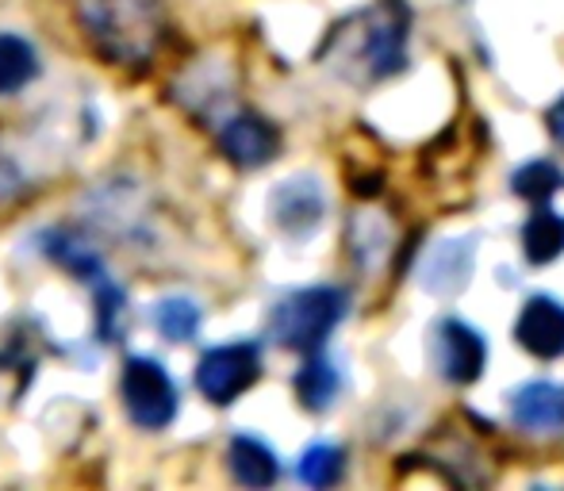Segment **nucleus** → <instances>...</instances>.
Listing matches in <instances>:
<instances>
[{
	"label": "nucleus",
	"mask_w": 564,
	"mask_h": 491,
	"mask_svg": "<svg viewBox=\"0 0 564 491\" xmlns=\"http://www.w3.org/2000/svg\"><path fill=\"white\" fill-rule=\"evenodd\" d=\"M411 8L403 0H377L330 39V66L354 85H377L408 66Z\"/></svg>",
	"instance_id": "f257e3e1"
},
{
	"label": "nucleus",
	"mask_w": 564,
	"mask_h": 491,
	"mask_svg": "<svg viewBox=\"0 0 564 491\" xmlns=\"http://www.w3.org/2000/svg\"><path fill=\"white\" fill-rule=\"evenodd\" d=\"M77 23L105 62L139 69L162 51L170 12L165 0H77Z\"/></svg>",
	"instance_id": "f03ea898"
},
{
	"label": "nucleus",
	"mask_w": 564,
	"mask_h": 491,
	"mask_svg": "<svg viewBox=\"0 0 564 491\" xmlns=\"http://www.w3.org/2000/svg\"><path fill=\"white\" fill-rule=\"evenodd\" d=\"M346 292L335 284H315V288H300L284 296L269 315V335L276 346L292 353H315L323 350L335 327L346 319Z\"/></svg>",
	"instance_id": "7ed1b4c3"
},
{
	"label": "nucleus",
	"mask_w": 564,
	"mask_h": 491,
	"mask_svg": "<svg viewBox=\"0 0 564 491\" xmlns=\"http://www.w3.org/2000/svg\"><path fill=\"white\" fill-rule=\"evenodd\" d=\"M82 211H85L82 219L93 231L119 242H142L150 231V219H154L150 193L131 177H112L93 185L82 196Z\"/></svg>",
	"instance_id": "20e7f679"
},
{
	"label": "nucleus",
	"mask_w": 564,
	"mask_h": 491,
	"mask_svg": "<svg viewBox=\"0 0 564 491\" xmlns=\"http://www.w3.org/2000/svg\"><path fill=\"white\" fill-rule=\"evenodd\" d=\"M119 403H123L127 418H131L139 430L158 434L177 418L181 392L162 361L127 358L123 372H119Z\"/></svg>",
	"instance_id": "39448f33"
},
{
	"label": "nucleus",
	"mask_w": 564,
	"mask_h": 491,
	"mask_svg": "<svg viewBox=\"0 0 564 491\" xmlns=\"http://www.w3.org/2000/svg\"><path fill=\"white\" fill-rule=\"evenodd\" d=\"M261 377V350L253 342H230L208 350L196 361V388L208 403L227 407L246 395Z\"/></svg>",
	"instance_id": "423d86ee"
},
{
	"label": "nucleus",
	"mask_w": 564,
	"mask_h": 491,
	"mask_svg": "<svg viewBox=\"0 0 564 491\" xmlns=\"http://www.w3.org/2000/svg\"><path fill=\"white\" fill-rule=\"evenodd\" d=\"M327 216V196L315 177H289L269 193V219L289 239H307Z\"/></svg>",
	"instance_id": "0eeeda50"
},
{
	"label": "nucleus",
	"mask_w": 564,
	"mask_h": 491,
	"mask_svg": "<svg viewBox=\"0 0 564 491\" xmlns=\"http://www.w3.org/2000/svg\"><path fill=\"white\" fill-rule=\"evenodd\" d=\"M484 365H488V346L480 330L460 319H442L434 327V369L449 384H476L484 377Z\"/></svg>",
	"instance_id": "6e6552de"
},
{
	"label": "nucleus",
	"mask_w": 564,
	"mask_h": 491,
	"mask_svg": "<svg viewBox=\"0 0 564 491\" xmlns=\"http://www.w3.org/2000/svg\"><path fill=\"white\" fill-rule=\"evenodd\" d=\"M219 150L238 170H261L281 154V131L258 112H235L219 123Z\"/></svg>",
	"instance_id": "1a4fd4ad"
},
{
	"label": "nucleus",
	"mask_w": 564,
	"mask_h": 491,
	"mask_svg": "<svg viewBox=\"0 0 564 491\" xmlns=\"http://www.w3.org/2000/svg\"><path fill=\"white\" fill-rule=\"evenodd\" d=\"M39 250L46 253V261L66 269V273L82 284H97L108 276L97 239H93L89 231H82V227H51V231H43V239H39Z\"/></svg>",
	"instance_id": "9d476101"
},
{
	"label": "nucleus",
	"mask_w": 564,
	"mask_h": 491,
	"mask_svg": "<svg viewBox=\"0 0 564 491\" xmlns=\"http://www.w3.org/2000/svg\"><path fill=\"white\" fill-rule=\"evenodd\" d=\"M514 338L542 361L564 358V304L553 296H530L514 323Z\"/></svg>",
	"instance_id": "9b49d317"
},
{
	"label": "nucleus",
	"mask_w": 564,
	"mask_h": 491,
	"mask_svg": "<svg viewBox=\"0 0 564 491\" xmlns=\"http://www.w3.org/2000/svg\"><path fill=\"white\" fill-rule=\"evenodd\" d=\"M473 261H476L473 239H446L423 258V265H419V284H423L431 296H457V292L473 281Z\"/></svg>",
	"instance_id": "f8f14e48"
},
{
	"label": "nucleus",
	"mask_w": 564,
	"mask_h": 491,
	"mask_svg": "<svg viewBox=\"0 0 564 491\" xmlns=\"http://www.w3.org/2000/svg\"><path fill=\"white\" fill-rule=\"evenodd\" d=\"M511 423L527 434H557L564 430V388L550 380L522 384L511 395Z\"/></svg>",
	"instance_id": "ddd939ff"
},
{
	"label": "nucleus",
	"mask_w": 564,
	"mask_h": 491,
	"mask_svg": "<svg viewBox=\"0 0 564 491\" xmlns=\"http://www.w3.org/2000/svg\"><path fill=\"white\" fill-rule=\"evenodd\" d=\"M227 469H230V477H235L238 484H246V488H269V484H276V477H281L276 454L265 446V441L250 438V434H238V438H230Z\"/></svg>",
	"instance_id": "4468645a"
},
{
	"label": "nucleus",
	"mask_w": 564,
	"mask_h": 491,
	"mask_svg": "<svg viewBox=\"0 0 564 491\" xmlns=\"http://www.w3.org/2000/svg\"><path fill=\"white\" fill-rule=\"evenodd\" d=\"M39 77V51L31 46V39L0 31V97L28 89Z\"/></svg>",
	"instance_id": "2eb2a0df"
},
{
	"label": "nucleus",
	"mask_w": 564,
	"mask_h": 491,
	"mask_svg": "<svg viewBox=\"0 0 564 491\" xmlns=\"http://www.w3.org/2000/svg\"><path fill=\"white\" fill-rule=\"evenodd\" d=\"M522 253L530 265H550L564 253V216L550 208H538L534 216L522 223Z\"/></svg>",
	"instance_id": "dca6fc26"
},
{
	"label": "nucleus",
	"mask_w": 564,
	"mask_h": 491,
	"mask_svg": "<svg viewBox=\"0 0 564 491\" xmlns=\"http://www.w3.org/2000/svg\"><path fill=\"white\" fill-rule=\"evenodd\" d=\"M338 388H341V377H338L335 361L323 358L319 350L307 353L304 369L296 372V400L304 403L307 411H327L330 403H335Z\"/></svg>",
	"instance_id": "f3484780"
},
{
	"label": "nucleus",
	"mask_w": 564,
	"mask_h": 491,
	"mask_svg": "<svg viewBox=\"0 0 564 491\" xmlns=\"http://www.w3.org/2000/svg\"><path fill=\"white\" fill-rule=\"evenodd\" d=\"M150 319H154L158 335H162L165 342H193L204 323V312H200V304L188 296H162L154 304V312H150Z\"/></svg>",
	"instance_id": "a211bd4d"
},
{
	"label": "nucleus",
	"mask_w": 564,
	"mask_h": 491,
	"mask_svg": "<svg viewBox=\"0 0 564 491\" xmlns=\"http://www.w3.org/2000/svg\"><path fill=\"white\" fill-rule=\"evenodd\" d=\"M388 242H392V234H388V227L377 216H357L349 223V253H354L361 269L380 265L388 253Z\"/></svg>",
	"instance_id": "6ab92c4d"
},
{
	"label": "nucleus",
	"mask_w": 564,
	"mask_h": 491,
	"mask_svg": "<svg viewBox=\"0 0 564 491\" xmlns=\"http://www.w3.org/2000/svg\"><path fill=\"white\" fill-rule=\"evenodd\" d=\"M341 469H346V457H341L338 446H327V441H319V446H312L304 457H300V480H304L307 488H330L341 480Z\"/></svg>",
	"instance_id": "aec40b11"
},
{
	"label": "nucleus",
	"mask_w": 564,
	"mask_h": 491,
	"mask_svg": "<svg viewBox=\"0 0 564 491\" xmlns=\"http://www.w3.org/2000/svg\"><path fill=\"white\" fill-rule=\"evenodd\" d=\"M511 188H514V196H522V200L542 204L561 188V170L553 162H545V157H538V162H527L519 173H514Z\"/></svg>",
	"instance_id": "412c9836"
},
{
	"label": "nucleus",
	"mask_w": 564,
	"mask_h": 491,
	"mask_svg": "<svg viewBox=\"0 0 564 491\" xmlns=\"http://www.w3.org/2000/svg\"><path fill=\"white\" fill-rule=\"evenodd\" d=\"M93 296H97V335L105 338V342H112V338H119V319H123L127 292L105 276V281L93 284Z\"/></svg>",
	"instance_id": "4be33fe9"
},
{
	"label": "nucleus",
	"mask_w": 564,
	"mask_h": 491,
	"mask_svg": "<svg viewBox=\"0 0 564 491\" xmlns=\"http://www.w3.org/2000/svg\"><path fill=\"white\" fill-rule=\"evenodd\" d=\"M28 165L15 157V150L12 146H4L0 142V204L4 200H15V196H23L28 193Z\"/></svg>",
	"instance_id": "5701e85b"
},
{
	"label": "nucleus",
	"mask_w": 564,
	"mask_h": 491,
	"mask_svg": "<svg viewBox=\"0 0 564 491\" xmlns=\"http://www.w3.org/2000/svg\"><path fill=\"white\" fill-rule=\"evenodd\" d=\"M550 134L564 146V97L550 108Z\"/></svg>",
	"instance_id": "b1692460"
}]
</instances>
